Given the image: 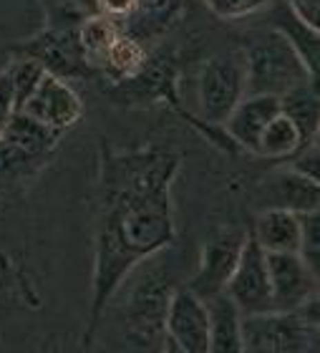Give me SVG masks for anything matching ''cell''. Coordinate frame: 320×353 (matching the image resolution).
I'll return each instance as SVG.
<instances>
[{
	"instance_id": "obj_16",
	"label": "cell",
	"mask_w": 320,
	"mask_h": 353,
	"mask_svg": "<svg viewBox=\"0 0 320 353\" xmlns=\"http://www.w3.org/2000/svg\"><path fill=\"white\" fill-rule=\"evenodd\" d=\"M202 301L210 323V353H242V310L225 290Z\"/></svg>"
},
{
	"instance_id": "obj_26",
	"label": "cell",
	"mask_w": 320,
	"mask_h": 353,
	"mask_svg": "<svg viewBox=\"0 0 320 353\" xmlns=\"http://www.w3.org/2000/svg\"><path fill=\"white\" fill-rule=\"evenodd\" d=\"M15 96H13V86H10V76L8 71L3 68L0 71V137L6 134L8 124H10V119L15 114Z\"/></svg>"
},
{
	"instance_id": "obj_1",
	"label": "cell",
	"mask_w": 320,
	"mask_h": 353,
	"mask_svg": "<svg viewBox=\"0 0 320 353\" xmlns=\"http://www.w3.org/2000/svg\"><path fill=\"white\" fill-rule=\"evenodd\" d=\"M179 164V154L167 147L111 149L101 144L86 346L129 272L174 243L172 184Z\"/></svg>"
},
{
	"instance_id": "obj_8",
	"label": "cell",
	"mask_w": 320,
	"mask_h": 353,
	"mask_svg": "<svg viewBox=\"0 0 320 353\" xmlns=\"http://www.w3.org/2000/svg\"><path fill=\"white\" fill-rule=\"evenodd\" d=\"M225 293L242 310V316L272 310L270 278H268V255H265V250L257 245V240L250 232L245 237V245H242L240 260H237L232 275L227 280Z\"/></svg>"
},
{
	"instance_id": "obj_28",
	"label": "cell",
	"mask_w": 320,
	"mask_h": 353,
	"mask_svg": "<svg viewBox=\"0 0 320 353\" xmlns=\"http://www.w3.org/2000/svg\"><path fill=\"white\" fill-rule=\"evenodd\" d=\"M134 6H137V0H94V13H101L111 21L121 23L131 15Z\"/></svg>"
},
{
	"instance_id": "obj_17",
	"label": "cell",
	"mask_w": 320,
	"mask_h": 353,
	"mask_svg": "<svg viewBox=\"0 0 320 353\" xmlns=\"http://www.w3.org/2000/svg\"><path fill=\"white\" fill-rule=\"evenodd\" d=\"M300 232H303L300 212L285 207H265V212L257 214L255 230L250 235L255 237L265 252H298Z\"/></svg>"
},
{
	"instance_id": "obj_15",
	"label": "cell",
	"mask_w": 320,
	"mask_h": 353,
	"mask_svg": "<svg viewBox=\"0 0 320 353\" xmlns=\"http://www.w3.org/2000/svg\"><path fill=\"white\" fill-rule=\"evenodd\" d=\"M187 10V0H137L129 18L119 23V28L137 38L139 43L159 41L174 28Z\"/></svg>"
},
{
	"instance_id": "obj_14",
	"label": "cell",
	"mask_w": 320,
	"mask_h": 353,
	"mask_svg": "<svg viewBox=\"0 0 320 353\" xmlns=\"http://www.w3.org/2000/svg\"><path fill=\"white\" fill-rule=\"evenodd\" d=\"M270 13V28L277 30L288 43L295 48L300 61L306 63L308 74L318 79L320 68V30L313 28L310 23H306L295 10L285 6L283 0H270V6L265 8Z\"/></svg>"
},
{
	"instance_id": "obj_6",
	"label": "cell",
	"mask_w": 320,
	"mask_h": 353,
	"mask_svg": "<svg viewBox=\"0 0 320 353\" xmlns=\"http://www.w3.org/2000/svg\"><path fill=\"white\" fill-rule=\"evenodd\" d=\"M79 26H56L36 33L33 38L23 41L13 48L15 56H30L43 66L46 74L56 79H91L94 68L86 63V56L79 43Z\"/></svg>"
},
{
	"instance_id": "obj_2",
	"label": "cell",
	"mask_w": 320,
	"mask_h": 353,
	"mask_svg": "<svg viewBox=\"0 0 320 353\" xmlns=\"http://www.w3.org/2000/svg\"><path fill=\"white\" fill-rule=\"evenodd\" d=\"M318 298L300 310H265L242 316V351L310 353L318 351Z\"/></svg>"
},
{
	"instance_id": "obj_7",
	"label": "cell",
	"mask_w": 320,
	"mask_h": 353,
	"mask_svg": "<svg viewBox=\"0 0 320 353\" xmlns=\"http://www.w3.org/2000/svg\"><path fill=\"white\" fill-rule=\"evenodd\" d=\"M61 132H53L23 111H15L6 134L0 137V172H26L48 159Z\"/></svg>"
},
{
	"instance_id": "obj_4",
	"label": "cell",
	"mask_w": 320,
	"mask_h": 353,
	"mask_svg": "<svg viewBox=\"0 0 320 353\" xmlns=\"http://www.w3.org/2000/svg\"><path fill=\"white\" fill-rule=\"evenodd\" d=\"M174 283L164 270H149L131 288L124 305V339L137 351H161L167 343L164 321L174 293Z\"/></svg>"
},
{
	"instance_id": "obj_23",
	"label": "cell",
	"mask_w": 320,
	"mask_h": 353,
	"mask_svg": "<svg viewBox=\"0 0 320 353\" xmlns=\"http://www.w3.org/2000/svg\"><path fill=\"white\" fill-rule=\"evenodd\" d=\"M6 71L10 76V86H13L15 109L21 111L26 106V101L33 96V91L38 88L46 71L36 59H30V56H15V53H13V61L6 66Z\"/></svg>"
},
{
	"instance_id": "obj_29",
	"label": "cell",
	"mask_w": 320,
	"mask_h": 353,
	"mask_svg": "<svg viewBox=\"0 0 320 353\" xmlns=\"http://www.w3.org/2000/svg\"><path fill=\"white\" fill-rule=\"evenodd\" d=\"M283 3L313 28H320V0H283Z\"/></svg>"
},
{
	"instance_id": "obj_5",
	"label": "cell",
	"mask_w": 320,
	"mask_h": 353,
	"mask_svg": "<svg viewBox=\"0 0 320 353\" xmlns=\"http://www.w3.org/2000/svg\"><path fill=\"white\" fill-rule=\"evenodd\" d=\"M199 111L210 126H222L245 96V51L227 48L204 61L199 71Z\"/></svg>"
},
{
	"instance_id": "obj_20",
	"label": "cell",
	"mask_w": 320,
	"mask_h": 353,
	"mask_svg": "<svg viewBox=\"0 0 320 353\" xmlns=\"http://www.w3.org/2000/svg\"><path fill=\"white\" fill-rule=\"evenodd\" d=\"M280 111L290 117L300 134V149L310 147L318 141V129H320V103H318V81L300 83V86L290 88L288 94L280 96Z\"/></svg>"
},
{
	"instance_id": "obj_3",
	"label": "cell",
	"mask_w": 320,
	"mask_h": 353,
	"mask_svg": "<svg viewBox=\"0 0 320 353\" xmlns=\"http://www.w3.org/2000/svg\"><path fill=\"white\" fill-rule=\"evenodd\" d=\"M242 51H245V94H265L280 99L290 88L313 79L295 48L272 28L250 38V43Z\"/></svg>"
},
{
	"instance_id": "obj_12",
	"label": "cell",
	"mask_w": 320,
	"mask_h": 353,
	"mask_svg": "<svg viewBox=\"0 0 320 353\" xmlns=\"http://www.w3.org/2000/svg\"><path fill=\"white\" fill-rule=\"evenodd\" d=\"M21 111L53 132L66 134L83 117V101L68 81L46 74Z\"/></svg>"
},
{
	"instance_id": "obj_24",
	"label": "cell",
	"mask_w": 320,
	"mask_h": 353,
	"mask_svg": "<svg viewBox=\"0 0 320 353\" xmlns=\"http://www.w3.org/2000/svg\"><path fill=\"white\" fill-rule=\"evenodd\" d=\"M300 222H303V232H300L298 255L320 275V214H318V210H313V212H300Z\"/></svg>"
},
{
	"instance_id": "obj_25",
	"label": "cell",
	"mask_w": 320,
	"mask_h": 353,
	"mask_svg": "<svg viewBox=\"0 0 320 353\" xmlns=\"http://www.w3.org/2000/svg\"><path fill=\"white\" fill-rule=\"evenodd\" d=\"M212 15L219 21H242L248 15H255L270 6V0H204Z\"/></svg>"
},
{
	"instance_id": "obj_30",
	"label": "cell",
	"mask_w": 320,
	"mask_h": 353,
	"mask_svg": "<svg viewBox=\"0 0 320 353\" xmlns=\"http://www.w3.org/2000/svg\"><path fill=\"white\" fill-rule=\"evenodd\" d=\"M86 3H88V8H91V10H94V0H86Z\"/></svg>"
},
{
	"instance_id": "obj_19",
	"label": "cell",
	"mask_w": 320,
	"mask_h": 353,
	"mask_svg": "<svg viewBox=\"0 0 320 353\" xmlns=\"http://www.w3.org/2000/svg\"><path fill=\"white\" fill-rule=\"evenodd\" d=\"M146 61H149V51L144 43H139L137 38H131L129 33H119L111 46L103 53L101 63H99V76H103L106 81L117 83H129L131 79H137L144 71Z\"/></svg>"
},
{
	"instance_id": "obj_13",
	"label": "cell",
	"mask_w": 320,
	"mask_h": 353,
	"mask_svg": "<svg viewBox=\"0 0 320 353\" xmlns=\"http://www.w3.org/2000/svg\"><path fill=\"white\" fill-rule=\"evenodd\" d=\"M277 111H280V99L277 96L245 94L240 99V103L232 109V114L227 117L222 129H225V134L230 137L234 147L255 154L262 129L268 126V121L275 117Z\"/></svg>"
},
{
	"instance_id": "obj_18",
	"label": "cell",
	"mask_w": 320,
	"mask_h": 353,
	"mask_svg": "<svg viewBox=\"0 0 320 353\" xmlns=\"http://www.w3.org/2000/svg\"><path fill=\"white\" fill-rule=\"evenodd\" d=\"M268 207H285L292 212H313L320 207V187L315 179L295 170H280L268 179Z\"/></svg>"
},
{
	"instance_id": "obj_10",
	"label": "cell",
	"mask_w": 320,
	"mask_h": 353,
	"mask_svg": "<svg viewBox=\"0 0 320 353\" xmlns=\"http://www.w3.org/2000/svg\"><path fill=\"white\" fill-rule=\"evenodd\" d=\"M272 310H300L318 298L320 275L298 252H265Z\"/></svg>"
},
{
	"instance_id": "obj_9",
	"label": "cell",
	"mask_w": 320,
	"mask_h": 353,
	"mask_svg": "<svg viewBox=\"0 0 320 353\" xmlns=\"http://www.w3.org/2000/svg\"><path fill=\"white\" fill-rule=\"evenodd\" d=\"M245 237H248V230L242 228H219L217 232H212L207 237V243L202 248V258H199V268L187 283L192 293L207 298V295L225 290L227 280L240 260Z\"/></svg>"
},
{
	"instance_id": "obj_21",
	"label": "cell",
	"mask_w": 320,
	"mask_h": 353,
	"mask_svg": "<svg viewBox=\"0 0 320 353\" xmlns=\"http://www.w3.org/2000/svg\"><path fill=\"white\" fill-rule=\"evenodd\" d=\"M79 43L81 51L86 56V63L94 68V74L99 76V63H101L103 53L111 46V41L121 33L117 21H111L101 13H88L83 15V21L79 23Z\"/></svg>"
},
{
	"instance_id": "obj_11",
	"label": "cell",
	"mask_w": 320,
	"mask_h": 353,
	"mask_svg": "<svg viewBox=\"0 0 320 353\" xmlns=\"http://www.w3.org/2000/svg\"><path fill=\"white\" fill-rule=\"evenodd\" d=\"M169 351L210 353V323L204 301L190 288H174L164 321Z\"/></svg>"
},
{
	"instance_id": "obj_22",
	"label": "cell",
	"mask_w": 320,
	"mask_h": 353,
	"mask_svg": "<svg viewBox=\"0 0 320 353\" xmlns=\"http://www.w3.org/2000/svg\"><path fill=\"white\" fill-rule=\"evenodd\" d=\"M298 152H300L298 129H295V124L290 121L288 114L277 111L275 117L268 121V126L262 129L255 154L280 162V159H290V157L298 154Z\"/></svg>"
},
{
	"instance_id": "obj_27",
	"label": "cell",
	"mask_w": 320,
	"mask_h": 353,
	"mask_svg": "<svg viewBox=\"0 0 320 353\" xmlns=\"http://www.w3.org/2000/svg\"><path fill=\"white\" fill-rule=\"evenodd\" d=\"M290 170L300 172V174H306L310 176V179H315L318 182V141L315 144H310V147L306 149H300L298 154H292L290 157Z\"/></svg>"
}]
</instances>
